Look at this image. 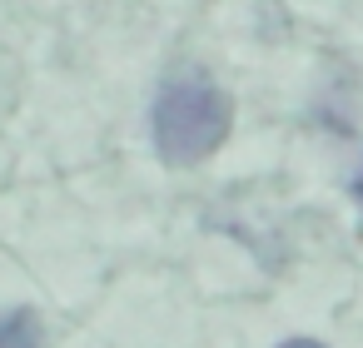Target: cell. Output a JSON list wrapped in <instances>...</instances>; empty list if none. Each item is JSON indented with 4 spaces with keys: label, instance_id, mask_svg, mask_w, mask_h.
Instances as JSON below:
<instances>
[{
    "label": "cell",
    "instance_id": "cell-4",
    "mask_svg": "<svg viewBox=\"0 0 363 348\" xmlns=\"http://www.w3.org/2000/svg\"><path fill=\"white\" fill-rule=\"evenodd\" d=\"M353 199H358V204H363V169H358V174H353Z\"/></svg>",
    "mask_w": 363,
    "mask_h": 348
},
{
    "label": "cell",
    "instance_id": "cell-1",
    "mask_svg": "<svg viewBox=\"0 0 363 348\" xmlns=\"http://www.w3.org/2000/svg\"><path fill=\"white\" fill-rule=\"evenodd\" d=\"M229 120H234V105L219 85H209L199 75H179L155 95L150 135H155V150H160L164 164L189 169L224 145Z\"/></svg>",
    "mask_w": 363,
    "mask_h": 348
},
{
    "label": "cell",
    "instance_id": "cell-2",
    "mask_svg": "<svg viewBox=\"0 0 363 348\" xmlns=\"http://www.w3.org/2000/svg\"><path fill=\"white\" fill-rule=\"evenodd\" d=\"M0 348H45V328L35 308H11L0 313Z\"/></svg>",
    "mask_w": 363,
    "mask_h": 348
},
{
    "label": "cell",
    "instance_id": "cell-3",
    "mask_svg": "<svg viewBox=\"0 0 363 348\" xmlns=\"http://www.w3.org/2000/svg\"><path fill=\"white\" fill-rule=\"evenodd\" d=\"M279 348H323L318 338H289V343H279Z\"/></svg>",
    "mask_w": 363,
    "mask_h": 348
}]
</instances>
